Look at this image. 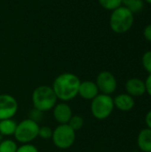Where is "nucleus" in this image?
<instances>
[{
  "mask_svg": "<svg viewBox=\"0 0 151 152\" xmlns=\"http://www.w3.org/2000/svg\"><path fill=\"white\" fill-rule=\"evenodd\" d=\"M81 80L74 73L65 72L60 74L53 83V89L58 100L61 102H69L78 95V90Z\"/></svg>",
  "mask_w": 151,
  "mask_h": 152,
  "instance_id": "obj_1",
  "label": "nucleus"
},
{
  "mask_svg": "<svg viewBox=\"0 0 151 152\" xmlns=\"http://www.w3.org/2000/svg\"><path fill=\"white\" fill-rule=\"evenodd\" d=\"M57 97L52 86L43 85L36 87L32 93L33 108L46 112L53 109L57 103Z\"/></svg>",
  "mask_w": 151,
  "mask_h": 152,
  "instance_id": "obj_2",
  "label": "nucleus"
},
{
  "mask_svg": "<svg viewBox=\"0 0 151 152\" xmlns=\"http://www.w3.org/2000/svg\"><path fill=\"white\" fill-rule=\"evenodd\" d=\"M134 21L133 13L125 6H120L112 11L109 17L110 28L117 34H124L129 31Z\"/></svg>",
  "mask_w": 151,
  "mask_h": 152,
  "instance_id": "obj_3",
  "label": "nucleus"
},
{
  "mask_svg": "<svg viewBox=\"0 0 151 152\" xmlns=\"http://www.w3.org/2000/svg\"><path fill=\"white\" fill-rule=\"evenodd\" d=\"M114 102L110 95L99 94L91 102V112L98 120L107 119L114 110Z\"/></svg>",
  "mask_w": 151,
  "mask_h": 152,
  "instance_id": "obj_4",
  "label": "nucleus"
},
{
  "mask_svg": "<svg viewBox=\"0 0 151 152\" xmlns=\"http://www.w3.org/2000/svg\"><path fill=\"white\" fill-rule=\"evenodd\" d=\"M39 127L40 126L36 122L29 118H26L20 123H17L16 130L13 134L15 140L21 144L30 143L38 137Z\"/></svg>",
  "mask_w": 151,
  "mask_h": 152,
  "instance_id": "obj_5",
  "label": "nucleus"
},
{
  "mask_svg": "<svg viewBox=\"0 0 151 152\" xmlns=\"http://www.w3.org/2000/svg\"><path fill=\"white\" fill-rule=\"evenodd\" d=\"M52 140L58 149L67 150L73 146L76 141V132L68 124H61L53 131Z\"/></svg>",
  "mask_w": 151,
  "mask_h": 152,
  "instance_id": "obj_6",
  "label": "nucleus"
},
{
  "mask_svg": "<svg viewBox=\"0 0 151 152\" xmlns=\"http://www.w3.org/2000/svg\"><path fill=\"white\" fill-rule=\"evenodd\" d=\"M95 83L101 94L107 95L114 94L117 87V82L115 76L107 70H103L98 74Z\"/></svg>",
  "mask_w": 151,
  "mask_h": 152,
  "instance_id": "obj_7",
  "label": "nucleus"
},
{
  "mask_svg": "<svg viewBox=\"0 0 151 152\" xmlns=\"http://www.w3.org/2000/svg\"><path fill=\"white\" fill-rule=\"evenodd\" d=\"M18 102L11 94H0V120L12 118L18 111Z\"/></svg>",
  "mask_w": 151,
  "mask_h": 152,
  "instance_id": "obj_8",
  "label": "nucleus"
},
{
  "mask_svg": "<svg viewBox=\"0 0 151 152\" xmlns=\"http://www.w3.org/2000/svg\"><path fill=\"white\" fill-rule=\"evenodd\" d=\"M53 115L54 119L60 124H68L73 116L72 109L67 102H59L53 109Z\"/></svg>",
  "mask_w": 151,
  "mask_h": 152,
  "instance_id": "obj_9",
  "label": "nucleus"
},
{
  "mask_svg": "<svg viewBox=\"0 0 151 152\" xmlns=\"http://www.w3.org/2000/svg\"><path fill=\"white\" fill-rule=\"evenodd\" d=\"M99 94H100V91L95 82L91 81V80L81 81L80 86H79V90H78V95L81 98L85 100L92 101Z\"/></svg>",
  "mask_w": 151,
  "mask_h": 152,
  "instance_id": "obj_10",
  "label": "nucleus"
},
{
  "mask_svg": "<svg viewBox=\"0 0 151 152\" xmlns=\"http://www.w3.org/2000/svg\"><path fill=\"white\" fill-rule=\"evenodd\" d=\"M125 90L126 94L133 97L142 96L146 93L145 82L137 77L130 78L125 83Z\"/></svg>",
  "mask_w": 151,
  "mask_h": 152,
  "instance_id": "obj_11",
  "label": "nucleus"
},
{
  "mask_svg": "<svg viewBox=\"0 0 151 152\" xmlns=\"http://www.w3.org/2000/svg\"><path fill=\"white\" fill-rule=\"evenodd\" d=\"M114 106L121 111L126 112L133 110L135 105V102L133 96L128 94H120L117 95L114 99Z\"/></svg>",
  "mask_w": 151,
  "mask_h": 152,
  "instance_id": "obj_12",
  "label": "nucleus"
},
{
  "mask_svg": "<svg viewBox=\"0 0 151 152\" xmlns=\"http://www.w3.org/2000/svg\"><path fill=\"white\" fill-rule=\"evenodd\" d=\"M137 145L142 152H151V129H142L137 137Z\"/></svg>",
  "mask_w": 151,
  "mask_h": 152,
  "instance_id": "obj_13",
  "label": "nucleus"
},
{
  "mask_svg": "<svg viewBox=\"0 0 151 152\" xmlns=\"http://www.w3.org/2000/svg\"><path fill=\"white\" fill-rule=\"evenodd\" d=\"M17 122L12 118L0 120V134L3 136H11L14 134Z\"/></svg>",
  "mask_w": 151,
  "mask_h": 152,
  "instance_id": "obj_14",
  "label": "nucleus"
},
{
  "mask_svg": "<svg viewBox=\"0 0 151 152\" xmlns=\"http://www.w3.org/2000/svg\"><path fill=\"white\" fill-rule=\"evenodd\" d=\"M122 4L130 10L133 14L140 12L144 7L143 0H122Z\"/></svg>",
  "mask_w": 151,
  "mask_h": 152,
  "instance_id": "obj_15",
  "label": "nucleus"
},
{
  "mask_svg": "<svg viewBox=\"0 0 151 152\" xmlns=\"http://www.w3.org/2000/svg\"><path fill=\"white\" fill-rule=\"evenodd\" d=\"M17 149V143L13 140L5 139L0 142V152H16Z\"/></svg>",
  "mask_w": 151,
  "mask_h": 152,
  "instance_id": "obj_16",
  "label": "nucleus"
},
{
  "mask_svg": "<svg viewBox=\"0 0 151 152\" xmlns=\"http://www.w3.org/2000/svg\"><path fill=\"white\" fill-rule=\"evenodd\" d=\"M84 124H85V119L82 116H79V115H73L68 123V125L75 132L79 131L84 126Z\"/></svg>",
  "mask_w": 151,
  "mask_h": 152,
  "instance_id": "obj_17",
  "label": "nucleus"
},
{
  "mask_svg": "<svg viewBox=\"0 0 151 152\" xmlns=\"http://www.w3.org/2000/svg\"><path fill=\"white\" fill-rule=\"evenodd\" d=\"M101 6L109 11H114L122 6V0H98Z\"/></svg>",
  "mask_w": 151,
  "mask_h": 152,
  "instance_id": "obj_18",
  "label": "nucleus"
},
{
  "mask_svg": "<svg viewBox=\"0 0 151 152\" xmlns=\"http://www.w3.org/2000/svg\"><path fill=\"white\" fill-rule=\"evenodd\" d=\"M53 129L47 126H40L39 127V131H38V136L44 140H49L52 139L53 136Z\"/></svg>",
  "mask_w": 151,
  "mask_h": 152,
  "instance_id": "obj_19",
  "label": "nucleus"
},
{
  "mask_svg": "<svg viewBox=\"0 0 151 152\" xmlns=\"http://www.w3.org/2000/svg\"><path fill=\"white\" fill-rule=\"evenodd\" d=\"M142 66L146 71L151 74V51H147L142 56Z\"/></svg>",
  "mask_w": 151,
  "mask_h": 152,
  "instance_id": "obj_20",
  "label": "nucleus"
},
{
  "mask_svg": "<svg viewBox=\"0 0 151 152\" xmlns=\"http://www.w3.org/2000/svg\"><path fill=\"white\" fill-rule=\"evenodd\" d=\"M43 113L44 112H42V111H40L38 110L33 108L29 111V113H28V118L33 120V121H35V122H36L38 124L42 120V118H43Z\"/></svg>",
  "mask_w": 151,
  "mask_h": 152,
  "instance_id": "obj_21",
  "label": "nucleus"
},
{
  "mask_svg": "<svg viewBox=\"0 0 151 152\" xmlns=\"http://www.w3.org/2000/svg\"><path fill=\"white\" fill-rule=\"evenodd\" d=\"M16 152H39L38 151V149L31 144V143H25V144H22L20 145V147H18L17 149V151Z\"/></svg>",
  "mask_w": 151,
  "mask_h": 152,
  "instance_id": "obj_22",
  "label": "nucleus"
},
{
  "mask_svg": "<svg viewBox=\"0 0 151 152\" xmlns=\"http://www.w3.org/2000/svg\"><path fill=\"white\" fill-rule=\"evenodd\" d=\"M143 36L147 41L151 43V24H149L145 27L143 30Z\"/></svg>",
  "mask_w": 151,
  "mask_h": 152,
  "instance_id": "obj_23",
  "label": "nucleus"
},
{
  "mask_svg": "<svg viewBox=\"0 0 151 152\" xmlns=\"http://www.w3.org/2000/svg\"><path fill=\"white\" fill-rule=\"evenodd\" d=\"M145 82V87H146V92L148 93V94L151 97V74L148 76V77L146 78Z\"/></svg>",
  "mask_w": 151,
  "mask_h": 152,
  "instance_id": "obj_24",
  "label": "nucleus"
},
{
  "mask_svg": "<svg viewBox=\"0 0 151 152\" xmlns=\"http://www.w3.org/2000/svg\"><path fill=\"white\" fill-rule=\"evenodd\" d=\"M145 123L147 125V127L151 129V110L147 113L145 117Z\"/></svg>",
  "mask_w": 151,
  "mask_h": 152,
  "instance_id": "obj_25",
  "label": "nucleus"
},
{
  "mask_svg": "<svg viewBox=\"0 0 151 152\" xmlns=\"http://www.w3.org/2000/svg\"><path fill=\"white\" fill-rule=\"evenodd\" d=\"M144 1H145V2H147L148 4H151V0H144Z\"/></svg>",
  "mask_w": 151,
  "mask_h": 152,
  "instance_id": "obj_26",
  "label": "nucleus"
},
{
  "mask_svg": "<svg viewBox=\"0 0 151 152\" xmlns=\"http://www.w3.org/2000/svg\"><path fill=\"white\" fill-rule=\"evenodd\" d=\"M2 140H3V135H1V134H0V142H1Z\"/></svg>",
  "mask_w": 151,
  "mask_h": 152,
  "instance_id": "obj_27",
  "label": "nucleus"
}]
</instances>
